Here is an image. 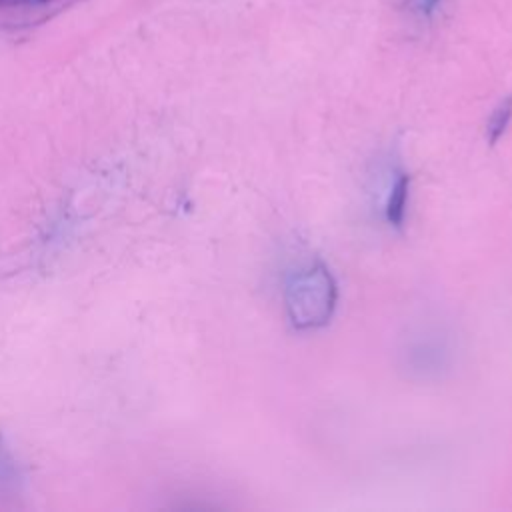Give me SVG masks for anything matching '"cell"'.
Returning a JSON list of instances; mask_svg holds the SVG:
<instances>
[{
    "label": "cell",
    "mask_w": 512,
    "mask_h": 512,
    "mask_svg": "<svg viewBox=\"0 0 512 512\" xmlns=\"http://www.w3.org/2000/svg\"><path fill=\"white\" fill-rule=\"evenodd\" d=\"M338 300L334 276L324 264H310L296 270L284 288V304L290 324L296 330H316L330 322Z\"/></svg>",
    "instance_id": "obj_1"
},
{
    "label": "cell",
    "mask_w": 512,
    "mask_h": 512,
    "mask_svg": "<svg viewBox=\"0 0 512 512\" xmlns=\"http://www.w3.org/2000/svg\"><path fill=\"white\" fill-rule=\"evenodd\" d=\"M404 368L420 380L438 378L452 362V346L448 334L438 328H420L408 336L402 350Z\"/></svg>",
    "instance_id": "obj_2"
},
{
    "label": "cell",
    "mask_w": 512,
    "mask_h": 512,
    "mask_svg": "<svg viewBox=\"0 0 512 512\" xmlns=\"http://www.w3.org/2000/svg\"><path fill=\"white\" fill-rule=\"evenodd\" d=\"M408 188H410V176L406 172H398L390 192L384 202V218L390 226L400 228L406 216V204H408Z\"/></svg>",
    "instance_id": "obj_3"
},
{
    "label": "cell",
    "mask_w": 512,
    "mask_h": 512,
    "mask_svg": "<svg viewBox=\"0 0 512 512\" xmlns=\"http://www.w3.org/2000/svg\"><path fill=\"white\" fill-rule=\"evenodd\" d=\"M512 120V96L502 100L500 106L492 112L490 120H488V126H486V138L490 144L498 142L500 136L506 132L508 124Z\"/></svg>",
    "instance_id": "obj_4"
}]
</instances>
